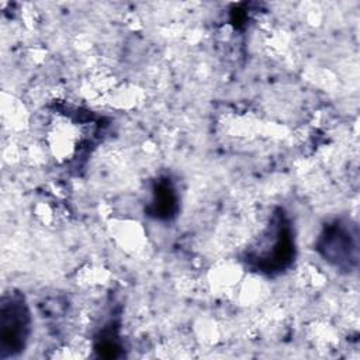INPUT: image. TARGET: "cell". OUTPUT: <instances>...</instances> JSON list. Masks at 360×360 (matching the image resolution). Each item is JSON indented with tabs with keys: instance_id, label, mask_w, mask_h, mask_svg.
Here are the masks:
<instances>
[{
	"instance_id": "obj_1",
	"label": "cell",
	"mask_w": 360,
	"mask_h": 360,
	"mask_svg": "<svg viewBox=\"0 0 360 360\" xmlns=\"http://www.w3.org/2000/svg\"><path fill=\"white\" fill-rule=\"evenodd\" d=\"M295 257L294 228L283 211L277 208L259 238L243 255V262L253 271L274 276L287 270Z\"/></svg>"
},
{
	"instance_id": "obj_2",
	"label": "cell",
	"mask_w": 360,
	"mask_h": 360,
	"mask_svg": "<svg viewBox=\"0 0 360 360\" xmlns=\"http://www.w3.org/2000/svg\"><path fill=\"white\" fill-rule=\"evenodd\" d=\"M31 332V314L25 297L18 291H8L0 300V359H10L21 353Z\"/></svg>"
},
{
	"instance_id": "obj_3",
	"label": "cell",
	"mask_w": 360,
	"mask_h": 360,
	"mask_svg": "<svg viewBox=\"0 0 360 360\" xmlns=\"http://www.w3.org/2000/svg\"><path fill=\"white\" fill-rule=\"evenodd\" d=\"M316 250L336 269L350 271L357 263V232L346 219H335L323 226Z\"/></svg>"
},
{
	"instance_id": "obj_4",
	"label": "cell",
	"mask_w": 360,
	"mask_h": 360,
	"mask_svg": "<svg viewBox=\"0 0 360 360\" xmlns=\"http://www.w3.org/2000/svg\"><path fill=\"white\" fill-rule=\"evenodd\" d=\"M179 210V194L174 184L167 177H160L153 184L152 200L146 207V214L160 221H170Z\"/></svg>"
}]
</instances>
